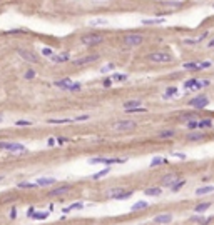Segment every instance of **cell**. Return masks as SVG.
<instances>
[{
	"mask_svg": "<svg viewBox=\"0 0 214 225\" xmlns=\"http://www.w3.org/2000/svg\"><path fill=\"white\" fill-rule=\"evenodd\" d=\"M72 84H74V80H70V78H60V80H57L54 85L59 87V88H64V90H69V88L72 87Z\"/></svg>",
	"mask_w": 214,
	"mask_h": 225,
	"instance_id": "cell-12",
	"label": "cell"
},
{
	"mask_svg": "<svg viewBox=\"0 0 214 225\" xmlns=\"http://www.w3.org/2000/svg\"><path fill=\"white\" fill-rule=\"evenodd\" d=\"M112 80H119V82L127 80V75H126V73H116V75L112 77Z\"/></svg>",
	"mask_w": 214,
	"mask_h": 225,
	"instance_id": "cell-38",
	"label": "cell"
},
{
	"mask_svg": "<svg viewBox=\"0 0 214 225\" xmlns=\"http://www.w3.org/2000/svg\"><path fill=\"white\" fill-rule=\"evenodd\" d=\"M105 40V37L102 34H87L80 38V44L84 47H94V45H99Z\"/></svg>",
	"mask_w": 214,
	"mask_h": 225,
	"instance_id": "cell-2",
	"label": "cell"
},
{
	"mask_svg": "<svg viewBox=\"0 0 214 225\" xmlns=\"http://www.w3.org/2000/svg\"><path fill=\"white\" fill-rule=\"evenodd\" d=\"M47 144H49V145H55V138H49Z\"/></svg>",
	"mask_w": 214,
	"mask_h": 225,
	"instance_id": "cell-52",
	"label": "cell"
},
{
	"mask_svg": "<svg viewBox=\"0 0 214 225\" xmlns=\"http://www.w3.org/2000/svg\"><path fill=\"white\" fill-rule=\"evenodd\" d=\"M37 184H30V182H20L19 184V188H35Z\"/></svg>",
	"mask_w": 214,
	"mask_h": 225,
	"instance_id": "cell-34",
	"label": "cell"
},
{
	"mask_svg": "<svg viewBox=\"0 0 214 225\" xmlns=\"http://www.w3.org/2000/svg\"><path fill=\"white\" fill-rule=\"evenodd\" d=\"M40 52H42V55H44V57H49V59H50V57L54 55V52H52L50 48H47V47H45V48H42Z\"/></svg>",
	"mask_w": 214,
	"mask_h": 225,
	"instance_id": "cell-40",
	"label": "cell"
},
{
	"mask_svg": "<svg viewBox=\"0 0 214 225\" xmlns=\"http://www.w3.org/2000/svg\"><path fill=\"white\" fill-rule=\"evenodd\" d=\"M184 184H186V180H183V178H181V180H177V182H176V184H174V185H172V187H171V188H172L174 192H177V190H179V188L183 187Z\"/></svg>",
	"mask_w": 214,
	"mask_h": 225,
	"instance_id": "cell-36",
	"label": "cell"
},
{
	"mask_svg": "<svg viewBox=\"0 0 214 225\" xmlns=\"http://www.w3.org/2000/svg\"><path fill=\"white\" fill-rule=\"evenodd\" d=\"M174 155H176V157H179V159H186V155H184V153H181V152H176Z\"/></svg>",
	"mask_w": 214,
	"mask_h": 225,
	"instance_id": "cell-50",
	"label": "cell"
},
{
	"mask_svg": "<svg viewBox=\"0 0 214 225\" xmlns=\"http://www.w3.org/2000/svg\"><path fill=\"white\" fill-rule=\"evenodd\" d=\"M179 119L183 120V122H191V120H196L197 119V113L196 112H184L179 115Z\"/></svg>",
	"mask_w": 214,
	"mask_h": 225,
	"instance_id": "cell-17",
	"label": "cell"
},
{
	"mask_svg": "<svg viewBox=\"0 0 214 225\" xmlns=\"http://www.w3.org/2000/svg\"><path fill=\"white\" fill-rule=\"evenodd\" d=\"M0 122H2V115H0Z\"/></svg>",
	"mask_w": 214,
	"mask_h": 225,
	"instance_id": "cell-55",
	"label": "cell"
},
{
	"mask_svg": "<svg viewBox=\"0 0 214 225\" xmlns=\"http://www.w3.org/2000/svg\"><path fill=\"white\" fill-rule=\"evenodd\" d=\"M212 125V120L211 119H204V120H201L199 122V128H209Z\"/></svg>",
	"mask_w": 214,
	"mask_h": 225,
	"instance_id": "cell-31",
	"label": "cell"
},
{
	"mask_svg": "<svg viewBox=\"0 0 214 225\" xmlns=\"http://www.w3.org/2000/svg\"><path fill=\"white\" fill-rule=\"evenodd\" d=\"M144 40H146V37L142 34H127L122 37V42H124L126 47H137V45H141Z\"/></svg>",
	"mask_w": 214,
	"mask_h": 225,
	"instance_id": "cell-3",
	"label": "cell"
},
{
	"mask_svg": "<svg viewBox=\"0 0 214 225\" xmlns=\"http://www.w3.org/2000/svg\"><path fill=\"white\" fill-rule=\"evenodd\" d=\"M34 77H35V72H34V70H27V72H25V78H27V80H32Z\"/></svg>",
	"mask_w": 214,
	"mask_h": 225,
	"instance_id": "cell-44",
	"label": "cell"
},
{
	"mask_svg": "<svg viewBox=\"0 0 214 225\" xmlns=\"http://www.w3.org/2000/svg\"><path fill=\"white\" fill-rule=\"evenodd\" d=\"M17 52H19V55L22 57V59L25 60V62H28V63H37V62H39L37 55H35V53H32L30 50H25V48H19V50H17Z\"/></svg>",
	"mask_w": 214,
	"mask_h": 225,
	"instance_id": "cell-8",
	"label": "cell"
},
{
	"mask_svg": "<svg viewBox=\"0 0 214 225\" xmlns=\"http://www.w3.org/2000/svg\"><path fill=\"white\" fill-rule=\"evenodd\" d=\"M208 103H209V98L204 97V95H197V97H194V98L189 100V105L194 107V109H197V110H201V109H204V107H208Z\"/></svg>",
	"mask_w": 214,
	"mask_h": 225,
	"instance_id": "cell-7",
	"label": "cell"
},
{
	"mask_svg": "<svg viewBox=\"0 0 214 225\" xmlns=\"http://www.w3.org/2000/svg\"><path fill=\"white\" fill-rule=\"evenodd\" d=\"M202 87H204V84L196 80V78H191V80L184 82V88H186V90H199V88H202Z\"/></svg>",
	"mask_w": 214,
	"mask_h": 225,
	"instance_id": "cell-11",
	"label": "cell"
},
{
	"mask_svg": "<svg viewBox=\"0 0 214 225\" xmlns=\"http://www.w3.org/2000/svg\"><path fill=\"white\" fill-rule=\"evenodd\" d=\"M201 63V70L202 69H209V67H211V62H199Z\"/></svg>",
	"mask_w": 214,
	"mask_h": 225,
	"instance_id": "cell-47",
	"label": "cell"
},
{
	"mask_svg": "<svg viewBox=\"0 0 214 225\" xmlns=\"http://www.w3.org/2000/svg\"><path fill=\"white\" fill-rule=\"evenodd\" d=\"M109 195L110 198L114 200H124V198H129L131 195H132V192L131 190H124L122 187H117V188H112V190H109Z\"/></svg>",
	"mask_w": 214,
	"mask_h": 225,
	"instance_id": "cell-5",
	"label": "cell"
},
{
	"mask_svg": "<svg viewBox=\"0 0 214 225\" xmlns=\"http://www.w3.org/2000/svg\"><path fill=\"white\" fill-rule=\"evenodd\" d=\"M159 163H167V160L162 159V157H154L152 162H151V167H156V165H159Z\"/></svg>",
	"mask_w": 214,
	"mask_h": 225,
	"instance_id": "cell-29",
	"label": "cell"
},
{
	"mask_svg": "<svg viewBox=\"0 0 214 225\" xmlns=\"http://www.w3.org/2000/svg\"><path fill=\"white\" fill-rule=\"evenodd\" d=\"M110 84H112V78H107V80H104V87H110Z\"/></svg>",
	"mask_w": 214,
	"mask_h": 225,
	"instance_id": "cell-49",
	"label": "cell"
},
{
	"mask_svg": "<svg viewBox=\"0 0 214 225\" xmlns=\"http://www.w3.org/2000/svg\"><path fill=\"white\" fill-rule=\"evenodd\" d=\"M151 62H154V63H169V62H172V55H171L169 52H152V53H149V57H147Z\"/></svg>",
	"mask_w": 214,
	"mask_h": 225,
	"instance_id": "cell-4",
	"label": "cell"
},
{
	"mask_svg": "<svg viewBox=\"0 0 214 225\" xmlns=\"http://www.w3.org/2000/svg\"><path fill=\"white\" fill-rule=\"evenodd\" d=\"M5 150H9V152H20V153H24V152H25V147H24L22 144H10V142H7Z\"/></svg>",
	"mask_w": 214,
	"mask_h": 225,
	"instance_id": "cell-14",
	"label": "cell"
},
{
	"mask_svg": "<svg viewBox=\"0 0 214 225\" xmlns=\"http://www.w3.org/2000/svg\"><path fill=\"white\" fill-rule=\"evenodd\" d=\"M90 23H92V25H105V23H107V20H104V19H97V20H92Z\"/></svg>",
	"mask_w": 214,
	"mask_h": 225,
	"instance_id": "cell-42",
	"label": "cell"
},
{
	"mask_svg": "<svg viewBox=\"0 0 214 225\" xmlns=\"http://www.w3.org/2000/svg\"><path fill=\"white\" fill-rule=\"evenodd\" d=\"M208 47H211V48L214 47V38H212V40H211V42H209V44H208Z\"/></svg>",
	"mask_w": 214,
	"mask_h": 225,
	"instance_id": "cell-54",
	"label": "cell"
},
{
	"mask_svg": "<svg viewBox=\"0 0 214 225\" xmlns=\"http://www.w3.org/2000/svg\"><path fill=\"white\" fill-rule=\"evenodd\" d=\"M184 45H197V44H201L199 42V38H184Z\"/></svg>",
	"mask_w": 214,
	"mask_h": 225,
	"instance_id": "cell-35",
	"label": "cell"
},
{
	"mask_svg": "<svg viewBox=\"0 0 214 225\" xmlns=\"http://www.w3.org/2000/svg\"><path fill=\"white\" fill-rule=\"evenodd\" d=\"M77 209H82V203H80V202H77V203H72L70 207H67V209L64 210V213H69L70 210H77Z\"/></svg>",
	"mask_w": 214,
	"mask_h": 225,
	"instance_id": "cell-33",
	"label": "cell"
},
{
	"mask_svg": "<svg viewBox=\"0 0 214 225\" xmlns=\"http://www.w3.org/2000/svg\"><path fill=\"white\" fill-rule=\"evenodd\" d=\"M87 119H89V115H80L77 119H74V122H82V120H87Z\"/></svg>",
	"mask_w": 214,
	"mask_h": 225,
	"instance_id": "cell-48",
	"label": "cell"
},
{
	"mask_svg": "<svg viewBox=\"0 0 214 225\" xmlns=\"http://www.w3.org/2000/svg\"><path fill=\"white\" fill-rule=\"evenodd\" d=\"M127 159H90L89 163H105V165H112V163H124Z\"/></svg>",
	"mask_w": 214,
	"mask_h": 225,
	"instance_id": "cell-9",
	"label": "cell"
},
{
	"mask_svg": "<svg viewBox=\"0 0 214 225\" xmlns=\"http://www.w3.org/2000/svg\"><path fill=\"white\" fill-rule=\"evenodd\" d=\"M10 217H12V219H15V217H17V210H15V209H13L12 212H10Z\"/></svg>",
	"mask_w": 214,
	"mask_h": 225,
	"instance_id": "cell-51",
	"label": "cell"
},
{
	"mask_svg": "<svg viewBox=\"0 0 214 225\" xmlns=\"http://www.w3.org/2000/svg\"><path fill=\"white\" fill-rule=\"evenodd\" d=\"M171 220H172V215H171V213H160V215L154 217L156 223H169Z\"/></svg>",
	"mask_w": 214,
	"mask_h": 225,
	"instance_id": "cell-16",
	"label": "cell"
},
{
	"mask_svg": "<svg viewBox=\"0 0 214 225\" xmlns=\"http://www.w3.org/2000/svg\"><path fill=\"white\" fill-rule=\"evenodd\" d=\"M183 67L186 70H201V63L199 62H189V63H184Z\"/></svg>",
	"mask_w": 214,
	"mask_h": 225,
	"instance_id": "cell-25",
	"label": "cell"
},
{
	"mask_svg": "<svg viewBox=\"0 0 214 225\" xmlns=\"http://www.w3.org/2000/svg\"><path fill=\"white\" fill-rule=\"evenodd\" d=\"M50 59H52V62H55V63H64V62H69L70 57L67 52H62V53H57V55H52Z\"/></svg>",
	"mask_w": 214,
	"mask_h": 225,
	"instance_id": "cell-13",
	"label": "cell"
},
{
	"mask_svg": "<svg viewBox=\"0 0 214 225\" xmlns=\"http://www.w3.org/2000/svg\"><path fill=\"white\" fill-rule=\"evenodd\" d=\"M127 112L129 113H142V112H146V109L144 107H135V109H129Z\"/></svg>",
	"mask_w": 214,
	"mask_h": 225,
	"instance_id": "cell-39",
	"label": "cell"
},
{
	"mask_svg": "<svg viewBox=\"0 0 214 225\" xmlns=\"http://www.w3.org/2000/svg\"><path fill=\"white\" fill-rule=\"evenodd\" d=\"M28 215H30L32 219L44 220V219H47V217H49V213H47V212H37V213H32V210H30V213H28Z\"/></svg>",
	"mask_w": 214,
	"mask_h": 225,
	"instance_id": "cell-26",
	"label": "cell"
},
{
	"mask_svg": "<svg viewBox=\"0 0 214 225\" xmlns=\"http://www.w3.org/2000/svg\"><path fill=\"white\" fill-rule=\"evenodd\" d=\"M187 128H191V130H196V128H199V120H191V122H187Z\"/></svg>",
	"mask_w": 214,
	"mask_h": 225,
	"instance_id": "cell-37",
	"label": "cell"
},
{
	"mask_svg": "<svg viewBox=\"0 0 214 225\" xmlns=\"http://www.w3.org/2000/svg\"><path fill=\"white\" fill-rule=\"evenodd\" d=\"M124 107H126V110L141 107V100H127V102H124Z\"/></svg>",
	"mask_w": 214,
	"mask_h": 225,
	"instance_id": "cell-21",
	"label": "cell"
},
{
	"mask_svg": "<svg viewBox=\"0 0 214 225\" xmlns=\"http://www.w3.org/2000/svg\"><path fill=\"white\" fill-rule=\"evenodd\" d=\"M77 90H80V84H77V82H74V84H72V87L69 88V92H77Z\"/></svg>",
	"mask_w": 214,
	"mask_h": 225,
	"instance_id": "cell-43",
	"label": "cell"
},
{
	"mask_svg": "<svg viewBox=\"0 0 214 225\" xmlns=\"http://www.w3.org/2000/svg\"><path fill=\"white\" fill-rule=\"evenodd\" d=\"M109 167H107V169H104V170H101V172H97V173H94L92 175V178H94V180H97V178H101V177H105L107 173H109Z\"/></svg>",
	"mask_w": 214,
	"mask_h": 225,
	"instance_id": "cell-30",
	"label": "cell"
},
{
	"mask_svg": "<svg viewBox=\"0 0 214 225\" xmlns=\"http://www.w3.org/2000/svg\"><path fill=\"white\" fill-rule=\"evenodd\" d=\"M176 92H177V88H176V87H169V88L166 90V98H167V97H171V95H174Z\"/></svg>",
	"mask_w": 214,
	"mask_h": 225,
	"instance_id": "cell-41",
	"label": "cell"
},
{
	"mask_svg": "<svg viewBox=\"0 0 214 225\" xmlns=\"http://www.w3.org/2000/svg\"><path fill=\"white\" fill-rule=\"evenodd\" d=\"M147 207H149V203L146 202V200H142V202L134 203V205L131 207V210H132V212H135V210H142V209H147Z\"/></svg>",
	"mask_w": 214,
	"mask_h": 225,
	"instance_id": "cell-23",
	"label": "cell"
},
{
	"mask_svg": "<svg viewBox=\"0 0 214 225\" xmlns=\"http://www.w3.org/2000/svg\"><path fill=\"white\" fill-rule=\"evenodd\" d=\"M69 190H70L69 185H62V187H57V188H54V190H50V192H49V195H50V197H57V195L67 194Z\"/></svg>",
	"mask_w": 214,
	"mask_h": 225,
	"instance_id": "cell-15",
	"label": "cell"
},
{
	"mask_svg": "<svg viewBox=\"0 0 214 225\" xmlns=\"http://www.w3.org/2000/svg\"><path fill=\"white\" fill-rule=\"evenodd\" d=\"M209 207H211V202H202V203H199V205H196L194 212L196 213H201V212H204V210H208Z\"/></svg>",
	"mask_w": 214,
	"mask_h": 225,
	"instance_id": "cell-22",
	"label": "cell"
},
{
	"mask_svg": "<svg viewBox=\"0 0 214 225\" xmlns=\"http://www.w3.org/2000/svg\"><path fill=\"white\" fill-rule=\"evenodd\" d=\"M177 180H179V175L177 173H169V175H166V177H162L160 184H162L164 187H172Z\"/></svg>",
	"mask_w": 214,
	"mask_h": 225,
	"instance_id": "cell-10",
	"label": "cell"
},
{
	"mask_svg": "<svg viewBox=\"0 0 214 225\" xmlns=\"http://www.w3.org/2000/svg\"><path fill=\"white\" fill-rule=\"evenodd\" d=\"M211 192H214V187L212 185H208V187H201L196 190V195H204V194H211Z\"/></svg>",
	"mask_w": 214,
	"mask_h": 225,
	"instance_id": "cell-24",
	"label": "cell"
},
{
	"mask_svg": "<svg viewBox=\"0 0 214 225\" xmlns=\"http://www.w3.org/2000/svg\"><path fill=\"white\" fill-rule=\"evenodd\" d=\"M112 69H114V63H109V65H105V67H104V69H102V70H101V72H102V73H105V72H107V70H112Z\"/></svg>",
	"mask_w": 214,
	"mask_h": 225,
	"instance_id": "cell-46",
	"label": "cell"
},
{
	"mask_svg": "<svg viewBox=\"0 0 214 225\" xmlns=\"http://www.w3.org/2000/svg\"><path fill=\"white\" fill-rule=\"evenodd\" d=\"M5 145H7V142H0V148L5 150Z\"/></svg>",
	"mask_w": 214,
	"mask_h": 225,
	"instance_id": "cell-53",
	"label": "cell"
},
{
	"mask_svg": "<svg viewBox=\"0 0 214 225\" xmlns=\"http://www.w3.org/2000/svg\"><path fill=\"white\" fill-rule=\"evenodd\" d=\"M17 125H19V127H25V125H32V122L30 120H19Z\"/></svg>",
	"mask_w": 214,
	"mask_h": 225,
	"instance_id": "cell-45",
	"label": "cell"
},
{
	"mask_svg": "<svg viewBox=\"0 0 214 225\" xmlns=\"http://www.w3.org/2000/svg\"><path fill=\"white\" fill-rule=\"evenodd\" d=\"M206 135L202 134V132H192V134H189L187 135V140L189 142H197V140H202Z\"/></svg>",
	"mask_w": 214,
	"mask_h": 225,
	"instance_id": "cell-18",
	"label": "cell"
},
{
	"mask_svg": "<svg viewBox=\"0 0 214 225\" xmlns=\"http://www.w3.org/2000/svg\"><path fill=\"white\" fill-rule=\"evenodd\" d=\"M160 187H154V188H147L146 190V195H151V197H156V195H160Z\"/></svg>",
	"mask_w": 214,
	"mask_h": 225,
	"instance_id": "cell-27",
	"label": "cell"
},
{
	"mask_svg": "<svg viewBox=\"0 0 214 225\" xmlns=\"http://www.w3.org/2000/svg\"><path fill=\"white\" fill-rule=\"evenodd\" d=\"M137 128V123L134 120H117V122L110 123V130L114 132H131Z\"/></svg>",
	"mask_w": 214,
	"mask_h": 225,
	"instance_id": "cell-1",
	"label": "cell"
},
{
	"mask_svg": "<svg viewBox=\"0 0 214 225\" xmlns=\"http://www.w3.org/2000/svg\"><path fill=\"white\" fill-rule=\"evenodd\" d=\"M164 19H144L142 20V23L144 25H154V23H162Z\"/></svg>",
	"mask_w": 214,
	"mask_h": 225,
	"instance_id": "cell-28",
	"label": "cell"
},
{
	"mask_svg": "<svg viewBox=\"0 0 214 225\" xmlns=\"http://www.w3.org/2000/svg\"><path fill=\"white\" fill-rule=\"evenodd\" d=\"M101 59L99 53H90V55H85V57H80V59L74 60V65L76 67H84V65H89V63H94Z\"/></svg>",
	"mask_w": 214,
	"mask_h": 225,
	"instance_id": "cell-6",
	"label": "cell"
},
{
	"mask_svg": "<svg viewBox=\"0 0 214 225\" xmlns=\"http://www.w3.org/2000/svg\"><path fill=\"white\" fill-rule=\"evenodd\" d=\"M2 178H3V177H0V180H2Z\"/></svg>",
	"mask_w": 214,
	"mask_h": 225,
	"instance_id": "cell-56",
	"label": "cell"
},
{
	"mask_svg": "<svg viewBox=\"0 0 214 225\" xmlns=\"http://www.w3.org/2000/svg\"><path fill=\"white\" fill-rule=\"evenodd\" d=\"M35 184L39 185V187H47V185H52V184H55V178H47V177H44V178H39Z\"/></svg>",
	"mask_w": 214,
	"mask_h": 225,
	"instance_id": "cell-19",
	"label": "cell"
},
{
	"mask_svg": "<svg viewBox=\"0 0 214 225\" xmlns=\"http://www.w3.org/2000/svg\"><path fill=\"white\" fill-rule=\"evenodd\" d=\"M174 135H176V132L174 130H162L157 134V138H160V140H166V138H172Z\"/></svg>",
	"mask_w": 214,
	"mask_h": 225,
	"instance_id": "cell-20",
	"label": "cell"
},
{
	"mask_svg": "<svg viewBox=\"0 0 214 225\" xmlns=\"http://www.w3.org/2000/svg\"><path fill=\"white\" fill-rule=\"evenodd\" d=\"M74 122V120H69V119H50L49 120V123H70Z\"/></svg>",
	"mask_w": 214,
	"mask_h": 225,
	"instance_id": "cell-32",
	"label": "cell"
}]
</instances>
